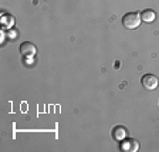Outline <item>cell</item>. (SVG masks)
Masks as SVG:
<instances>
[{
  "instance_id": "obj_6",
  "label": "cell",
  "mask_w": 159,
  "mask_h": 152,
  "mask_svg": "<svg viewBox=\"0 0 159 152\" xmlns=\"http://www.w3.org/2000/svg\"><path fill=\"white\" fill-rule=\"evenodd\" d=\"M141 19H142V21H145V23H152V21H155L156 14L152 9H146L141 13Z\"/></svg>"
},
{
  "instance_id": "obj_2",
  "label": "cell",
  "mask_w": 159,
  "mask_h": 152,
  "mask_svg": "<svg viewBox=\"0 0 159 152\" xmlns=\"http://www.w3.org/2000/svg\"><path fill=\"white\" fill-rule=\"evenodd\" d=\"M141 83H142V87L145 90H148V91H153V90L158 88L159 80H158V77L153 76V74H146V76L142 77Z\"/></svg>"
},
{
  "instance_id": "obj_3",
  "label": "cell",
  "mask_w": 159,
  "mask_h": 152,
  "mask_svg": "<svg viewBox=\"0 0 159 152\" xmlns=\"http://www.w3.org/2000/svg\"><path fill=\"white\" fill-rule=\"evenodd\" d=\"M20 54L23 57H27V58H31L37 54V48L33 43L30 41H24V43L20 44Z\"/></svg>"
},
{
  "instance_id": "obj_4",
  "label": "cell",
  "mask_w": 159,
  "mask_h": 152,
  "mask_svg": "<svg viewBox=\"0 0 159 152\" xmlns=\"http://www.w3.org/2000/svg\"><path fill=\"white\" fill-rule=\"evenodd\" d=\"M139 149V142L136 139L132 138H125L121 141V151L124 152H136Z\"/></svg>"
},
{
  "instance_id": "obj_7",
  "label": "cell",
  "mask_w": 159,
  "mask_h": 152,
  "mask_svg": "<svg viewBox=\"0 0 159 152\" xmlns=\"http://www.w3.org/2000/svg\"><path fill=\"white\" fill-rule=\"evenodd\" d=\"M11 24H14V17L9 16V14H4L3 16V26L10 27Z\"/></svg>"
},
{
  "instance_id": "obj_1",
  "label": "cell",
  "mask_w": 159,
  "mask_h": 152,
  "mask_svg": "<svg viewBox=\"0 0 159 152\" xmlns=\"http://www.w3.org/2000/svg\"><path fill=\"white\" fill-rule=\"evenodd\" d=\"M142 19H141V14H138L136 12H131V13H126L122 17V24L125 29L128 30H135L139 27Z\"/></svg>"
},
{
  "instance_id": "obj_5",
  "label": "cell",
  "mask_w": 159,
  "mask_h": 152,
  "mask_svg": "<svg viewBox=\"0 0 159 152\" xmlns=\"http://www.w3.org/2000/svg\"><path fill=\"white\" fill-rule=\"evenodd\" d=\"M128 136V132H126V129L124 128V127H115V128L112 129V138L115 139V141H124V139Z\"/></svg>"
}]
</instances>
